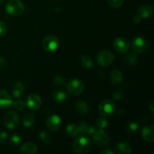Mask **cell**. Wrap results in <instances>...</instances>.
<instances>
[{"label":"cell","instance_id":"cell-6","mask_svg":"<svg viewBox=\"0 0 154 154\" xmlns=\"http://www.w3.org/2000/svg\"><path fill=\"white\" fill-rule=\"evenodd\" d=\"M59 45L60 42L58 38L52 35L46 36L42 42V46L47 52H54L57 51V48H59Z\"/></svg>","mask_w":154,"mask_h":154},{"label":"cell","instance_id":"cell-1","mask_svg":"<svg viewBox=\"0 0 154 154\" xmlns=\"http://www.w3.org/2000/svg\"><path fill=\"white\" fill-rule=\"evenodd\" d=\"M93 147L91 140L86 135L78 136L73 144V150L78 154H85L90 152Z\"/></svg>","mask_w":154,"mask_h":154},{"label":"cell","instance_id":"cell-42","mask_svg":"<svg viewBox=\"0 0 154 154\" xmlns=\"http://www.w3.org/2000/svg\"><path fill=\"white\" fill-rule=\"evenodd\" d=\"M5 1H6V0H0V5L3 4V3H4Z\"/></svg>","mask_w":154,"mask_h":154},{"label":"cell","instance_id":"cell-29","mask_svg":"<svg viewBox=\"0 0 154 154\" xmlns=\"http://www.w3.org/2000/svg\"><path fill=\"white\" fill-rule=\"evenodd\" d=\"M108 121H107L106 118H105V117H99V118L97 119V120H96V126H97V127L99 128V129H104L105 128H106L107 126H108Z\"/></svg>","mask_w":154,"mask_h":154},{"label":"cell","instance_id":"cell-8","mask_svg":"<svg viewBox=\"0 0 154 154\" xmlns=\"http://www.w3.org/2000/svg\"><path fill=\"white\" fill-rule=\"evenodd\" d=\"M132 48L136 53H144L148 49L149 43L144 38L138 36L135 38L132 42Z\"/></svg>","mask_w":154,"mask_h":154},{"label":"cell","instance_id":"cell-36","mask_svg":"<svg viewBox=\"0 0 154 154\" xmlns=\"http://www.w3.org/2000/svg\"><path fill=\"white\" fill-rule=\"evenodd\" d=\"M8 138V134L5 132H0V144H3L6 141Z\"/></svg>","mask_w":154,"mask_h":154},{"label":"cell","instance_id":"cell-24","mask_svg":"<svg viewBox=\"0 0 154 154\" xmlns=\"http://www.w3.org/2000/svg\"><path fill=\"white\" fill-rule=\"evenodd\" d=\"M66 132H67L68 135L71 138H75L77 135L79 134L78 132V125L75 124V123H71L66 128Z\"/></svg>","mask_w":154,"mask_h":154},{"label":"cell","instance_id":"cell-4","mask_svg":"<svg viewBox=\"0 0 154 154\" xmlns=\"http://www.w3.org/2000/svg\"><path fill=\"white\" fill-rule=\"evenodd\" d=\"M93 138L94 140V142L98 146H107L109 144L110 138L108 136V133L104 131V129H99L94 132L93 134Z\"/></svg>","mask_w":154,"mask_h":154},{"label":"cell","instance_id":"cell-12","mask_svg":"<svg viewBox=\"0 0 154 154\" xmlns=\"http://www.w3.org/2000/svg\"><path fill=\"white\" fill-rule=\"evenodd\" d=\"M42 99L40 96L36 94H31L27 97L26 105L29 109L32 111H36L39 109L42 106Z\"/></svg>","mask_w":154,"mask_h":154},{"label":"cell","instance_id":"cell-3","mask_svg":"<svg viewBox=\"0 0 154 154\" xmlns=\"http://www.w3.org/2000/svg\"><path fill=\"white\" fill-rule=\"evenodd\" d=\"M5 11L11 16H20L24 11L23 3L20 0H10L6 4Z\"/></svg>","mask_w":154,"mask_h":154},{"label":"cell","instance_id":"cell-35","mask_svg":"<svg viewBox=\"0 0 154 154\" xmlns=\"http://www.w3.org/2000/svg\"><path fill=\"white\" fill-rule=\"evenodd\" d=\"M123 93L121 90L116 91L115 93H114V94H113V98H114V99H116V100H120V99H121L122 98H123Z\"/></svg>","mask_w":154,"mask_h":154},{"label":"cell","instance_id":"cell-20","mask_svg":"<svg viewBox=\"0 0 154 154\" xmlns=\"http://www.w3.org/2000/svg\"><path fill=\"white\" fill-rule=\"evenodd\" d=\"M24 91V85L22 82L18 81L16 82L13 86V89H12V94L13 96L15 98L20 97L23 95Z\"/></svg>","mask_w":154,"mask_h":154},{"label":"cell","instance_id":"cell-16","mask_svg":"<svg viewBox=\"0 0 154 154\" xmlns=\"http://www.w3.org/2000/svg\"><path fill=\"white\" fill-rule=\"evenodd\" d=\"M115 150L116 153L119 154H129L132 153V147L129 144L123 141H121L117 144Z\"/></svg>","mask_w":154,"mask_h":154},{"label":"cell","instance_id":"cell-38","mask_svg":"<svg viewBox=\"0 0 154 154\" xmlns=\"http://www.w3.org/2000/svg\"><path fill=\"white\" fill-rule=\"evenodd\" d=\"M6 61L3 57H0V69H2L5 66Z\"/></svg>","mask_w":154,"mask_h":154},{"label":"cell","instance_id":"cell-2","mask_svg":"<svg viewBox=\"0 0 154 154\" xmlns=\"http://www.w3.org/2000/svg\"><path fill=\"white\" fill-rule=\"evenodd\" d=\"M98 111L101 117H103L105 118H110L115 114L116 106L112 101L106 99V100H103L99 104Z\"/></svg>","mask_w":154,"mask_h":154},{"label":"cell","instance_id":"cell-13","mask_svg":"<svg viewBox=\"0 0 154 154\" xmlns=\"http://www.w3.org/2000/svg\"><path fill=\"white\" fill-rule=\"evenodd\" d=\"M13 104L10 94L6 90H0V109H8Z\"/></svg>","mask_w":154,"mask_h":154},{"label":"cell","instance_id":"cell-28","mask_svg":"<svg viewBox=\"0 0 154 154\" xmlns=\"http://www.w3.org/2000/svg\"><path fill=\"white\" fill-rule=\"evenodd\" d=\"M39 137H40L42 142L45 143V144H51L52 142V138H51V135L48 132H45V131L41 132Z\"/></svg>","mask_w":154,"mask_h":154},{"label":"cell","instance_id":"cell-39","mask_svg":"<svg viewBox=\"0 0 154 154\" xmlns=\"http://www.w3.org/2000/svg\"><path fill=\"white\" fill-rule=\"evenodd\" d=\"M101 153L102 154H113L114 153H113L112 150H109V149H106V150H102V151L101 152Z\"/></svg>","mask_w":154,"mask_h":154},{"label":"cell","instance_id":"cell-5","mask_svg":"<svg viewBox=\"0 0 154 154\" xmlns=\"http://www.w3.org/2000/svg\"><path fill=\"white\" fill-rule=\"evenodd\" d=\"M114 55L110 51H102L98 54L96 57V62L101 66H108L114 62Z\"/></svg>","mask_w":154,"mask_h":154},{"label":"cell","instance_id":"cell-18","mask_svg":"<svg viewBox=\"0 0 154 154\" xmlns=\"http://www.w3.org/2000/svg\"><path fill=\"white\" fill-rule=\"evenodd\" d=\"M153 8L148 5H145L138 8V14L141 17V18H148L153 14Z\"/></svg>","mask_w":154,"mask_h":154},{"label":"cell","instance_id":"cell-32","mask_svg":"<svg viewBox=\"0 0 154 154\" xmlns=\"http://www.w3.org/2000/svg\"><path fill=\"white\" fill-rule=\"evenodd\" d=\"M53 82H54V85H56L57 87H61L64 84L65 78L62 76H57L54 78Z\"/></svg>","mask_w":154,"mask_h":154},{"label":"cell","instance_id":"cell-41","mask_svg":"<svg viewBox=\"0 0 154 154\" xmlns=\"http://www.w3.org/2000/svg\"><path fill=\"white\" fill-rule=\"evenodd\" d=\"M153 102H151V104H150V111H152V112H153V111H154V110H153Z\"/></svg>","mask_w":154,"mask_h":154},{"label":"cell","instance_id":"cell-27","mask_svg":"<svg viewBox=\"0 0 154 154\" xmlns=\"http://www.w3.org/2000/svg\"><path fill=\"white\" fill-rule=\"evenodd\" d=\"M139 128V125L137 122H129L125 126V129L127 133H133L138 131Z\"/></svg>","mask_w":154,"mask_h":154},{"label":"cell","instance_id":"cell-19","mask_svg":"<svg viewBox=\"0 0 154 154\" xmlns=\"http://www.w3.org/2000/svg\"><path fill=\"white\" fill-rule=\"evenodd\" d=\"M110 78H111V83L115 84V85L121 84L123 79V74L118 69H114L111 73V77Z\"/></svg>","mask_w":154,"mask_h":154},{"label":"cell","instance_id":"cell-9","mask_svg":"<svg viewBox=\"0 0 154 154\" xmlns=\"http://www.w3.org/2000/svg\"><path fill=\"white\" fill-rule=\"evenodd\" d=\"M67 88L72 96H78L84 90V84L78 79H72L68 83Z\"/></svg>","mask_w":154,"mask_h":154},{"label":"cell","instance_id":"cell-34","mask_svg":"<svg viewBox=\"0 0 154 154\" xmlns=\"http://www.w3.org/2000/svg\"><path fill=\"white\" fill-rule=\"evenodd\" d=\"M8 32V27L4 22L0 20V36L5 35Z\"/></svg>","mask_w":154,"mask_h":154},{"label":"cell","instance_id":"cell-10","mask_svg":"<svg viewBox=\"0 0 154 154\" xmlns=\"http://www.w3.org/2000/svg\"><path fill=\"white\" fill-rule=\"evenodd\" d=\"M113 46L117 52L125 53L129 50V42L126 38L118 37L114 39L113 42Z\"/></svg>","mask_w":154,"mask_h":154},{"label":"cell","instance_id":"cell-21","mask_svg":"<svg viewBox=\"0 0 154 154\" xmlns=\"http://www.w3.org/2000/svg\"><path fill=\"white\" fill-rule=\"evenodd\" d=\"M75 109L78 111V114L85 115V114H87L88 113L89 106L84 101L79 100L77 102L76 105H75Z\"/></svg>","mask_w":154,"mask_h":154},{"label":"cell","instance_id":"cell-22","mask_svg":"<svg viewBox=\"0 0 154 154\" xmlns=\"http://www.w3.org/2000/svg\"><path fill=\"white\" fill-rule=\"evenodd\" d=\"M66 99H67V95L64 91L61 90H59L54 93V96H53V99L56 103L61 104L66 102Z\"/></svg>","mask_w":154,"mask_h":154},{"label":"cell","instance_id":"cell-15","mask_svg":"<svg viewBox=\"0 0 154 154\" xmlns=\"http://www.w3.org/2000/svg\"><path fill=\"white\" fill-rule=\"evenodd\" d=\"M141 136L145 141L148 142H153L154 141L153 125L144 126L141 130Z\"/></svg>","mask_w":154,"mask_h":154},{"label":"cell","instance_id":"cell-25","mask_svg":"<svg viewBox=\"0 0 154 154\" xmlns=\"http://www.w3.org/2000/svg\"><path fill=\"white\" fill-rule=\"evenodd\" d=\"M124 61L128 66H133L137 62V55L135 52H130L124 57Z\"/></svg>","mask_w":154,"mask_h":154},{"label":"cell","instance_id":"cell-26","mask_svg":"<svg viewBox=\"0 0 154 154\" xmlns=\"http://www.w3.org/2000/svg\"><path fill=\"white\" fill-rule=\"evenodd\" d=\"M81 64L84 69H90L93 67V63L92 59L88 56H84L81 58Z\"/></svg>","mask_w":154,"mask_h":154},{"label":"cell","instance_id":"cell-33","mask_svg":"<svg viewBox=\"0 0 154 154\" xmlns=\"http://www.w3.org/2000/svg\"><path fill=\"white\" fill-rule=\"evenodd\" d=\"M14 106L18 111H21L25 107V102L23 100H20V99H18V100H16L14 102Z\"/></svg>","mask_w":154,"mask_h":154},{"label":"cell","instance_id":"cell-31","mask_svg":"<svg viewBox=\"0 0 154 154\" xmlns=\"http://www.w3.org/2000/svg\"><path fill=\"white\" fill-rule=\"evenodd\" d=\"M10 141L11 143L13 145L17 146L21 143V138L20 137V135L14 134V135H11V137L10 138Z\"/></svg>","mask_w":154,"mask_h":154},{"label":"cell","instance_id":"cell-7","mask_svg":"<svg viewBox=\"0 0 154 154\" xmlns=\"http://www.w3.org/2000/svg\"><path fill=\"white\" fill-rule=\"evenodd\" d=\"M20 123V117L14 111H9L4 117V124L8 129H14L18 126Z\"/></svg>","mask_w":154,"mask_h":154},{"label":"cell","instance_id":"cell-14","mask_svg":"<svg viewBox=\"0 0 154 154\" xmlns=\"http://www.w3.org/2000/svg\"><path fill=\"white\" fill-rule=\"evenodd\" d=\"M78 132L79 134H82V135H93L94 132L96 131V128L93 126H90L87 122L82 121L79 123L78 126Z\"/></svg>","mask_w":154,"mask_h":154},{"label":"cell","instance_id":"cell-17","mask_svg":"<svg viewBox=\"0 0 154 154\" xmlns=\"http://www.w3.org/2000/svg\"><path fill=\"white\" fill-rule=\"evenodd\" d=\"M38 152L36 145L33 143H26L22 145L20 149V153L23 154H35Z\"/></svg>","mask_w":154,"mask_h":154},{"label":"cell","instance_id":"cell-40","mask_svg":"<svg viewBox=\"0 0 154 154\" xmlns=\"http://www.w3.org/2000/svg\"><path fill=\"white\" fill-rule=\"evenodd\" d=\"M118 114L119 115H123V114H125V111H124V110H123V109H119L118 110Z\"/></svg>","mask_w":154,"mask_h":154},{"label":"cell","instance_id":"cell-30","mask_svg":"<svg viewBox=\"0 0 154 154\" xmlns=\"http://www.w3.org/2000/svg\"><path fill=\"white\" fill-rule=\"evenodd\" d=\"M108 4L114 8H117L123 5L124 0H108Z\"/></svg>","mask_w":154,"mask_h":154},{"label":"cell","instance_id":"cell-11","mask_svg":"<svg viewBox=\"0 0 154 154\" xmlns=\"http://www.w3.org/2000/svg\"><path fill=\"white\" fill-rule=\"evenodd\" d=\"M46 126L50 131L55 132L58 130L61 126V120L60 117L56 114L51 115L47 119Z\"/></svg>","mask_w":154,"mask_h":154},{"label":"cell","instance_id":"cell-37","mask_svg":"<svg viewBox=\"0 0 154 154\" xmlns=\"http://www.w3.org/2000/svg\"><path fill=\"white\" fill-rule=\"evenodd\" d=\"M141 19H142V18H141L139 15L137 14L133 17V22L135 23H138L139 22H141Z\"/></svg>","mask_w":154,"mask_h":154},{"label":"cell","instance_id":"cell-23","mask_svg":"<svg viewBox=\"0 0 154 154\" xmlns=\"http://www.w3.org/2000/svg\"><path fill=\"white\" fill-rule=\"evenodd\" d=\"M23 124L25 127H30L35 122V116L32 113H26L22 118Z\"/></svg>","mask_w":154,"mask_h":154}]
</instances>
